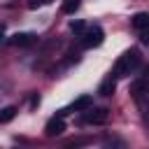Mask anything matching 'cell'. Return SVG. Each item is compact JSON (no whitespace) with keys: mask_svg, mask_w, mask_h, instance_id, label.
Listing matches in <instances>:
<instances>
[{"mask_svg":"<svg viewBox=\"0 0 149 149\" xmlns=\"http://www.w3.org/2000/svg\"><path fill=\"white\" fill-rule=\"evenodd\" d=\"M140 61H142L140 51H137V49H128V51H123V54H121V56L116 58V63H114V70H112V74H114L116 79H123V77H128L130 72H135V70H137Z\"/></svg>","mask_w":149,"mask_h":149,"instance_id":"6da1fadb","label":"cell"},{"mask_svg":"<svg viewBox=\"0 0 149 149\" xmlns=\"http://www.w3.org/2000/svg\"><path fill=\"white\" fill-rule=\"evenodd\" d=\"M65 130V121H63V116L58 114V116H54V119H49L47 121V126H44V133L49 135V137H56V135H61Z\"/></svg>","mask_w":149,"mask_h":149,"instance_id":"5b68a950","label":"cell"},{"mask_svg":"<svg viewBox=\"0 0 149 149\" xmlns=\"http://www.w3.org/2000/svg\"><path fill=\"white\" fill-rule=\"evenodd\" d=\"M105 42V33L100 26H88L84 33H81V44L86 49H93V47H100Z\"/></svg>","mask_w":149,"mask_h":149,"instance_id":"7a4b0ae2","label":"cell"},{"mask_svg":"<svg viewBox=\"0 0 149 149\" xmlns=\"http://www.w3.org/2000/svg\"><path fill=\"white\" fill-rule=\"evenodd\" d=\"M88 107H93V95H79V98L70 105L72 112H81V109H88Z\"/></svg>","mask_w":149,"mask_h":149,"instance_id":"ba28073f","label":"cell"},{"mask_svg":"<svg viewBox=\"0 0 149 149\" xmlns=\"http://www.w3.org/2000/svg\"><path fill=\"white\" fill-rule=\"evenodd\" d=\"M35 40H37L35 33H14L9 37V44H14V47H30V44H35Z\"/></svg>","mask_w":149,"mask_h":149,"instance_id":"52a82bcc","label":"cell"},{"mask_svg":"<svg viewBox=\"0 0 149 149\" xmlns=\"http://www.w3.org/2000/svg\"><path fill=\"white\" fill-rule=\"evenodd\" d=\"M79 9V0H65L63 2V12L65 14H72V12H77Z\"/></svg>","mask_w":149,"mask_h":149,"instance_id":"8fae6325","label":"cell"},{"mask_svg":"<svg viewBox=\"0 0 149 149\" xmlns=\"http://www.w3.org/2000/svg\"><path fill=\"white\" fill-rule=\"evenodd\" d=\"M2 42H5V28L0 26V44H2Z\"/></svg>","mask_w":149,"mask_h":149,"instance_id":"9a60e30c","label":"cell"},{"mask_svg":"<svg viewBox=\"0 0 149 149\" xmlns=\"http://www.w3.org/2000/svg\"><path fill=\"white\" fill-rule=\"evenodd\" d=\"M133 28L142 35V42H149V14L147 12H137L133 19H130Z\"/></svg>","mask_w":149,"mask_h":149,"instance_id":"3957f363","label":"cell"},{"mask_svg":"<svg viewBox=\"0 0 149 149\" xmlns=\"http://www.w3.org/2000/svg\"><path fill=\"white\" fill-rule=\"evenodd\" d=\"M130 93H133V95H144V93H149V70H147L144 74H140V77L130 84Z\"/></svg>","mask_w":149,"mask_h":149,"instance_id":"8992f818","label":"cell"},{"mask_svg":"<svg viewBox=\"0 0 149 149\" xmlns=\"http://www.w3.org/2000/svg\"><path fill=\"white\" fill-rule=\"evenodd\" d=\"M37 105H40V98H37V95H33V100H30V107H37Z\"/></svg>","mask_w":149,"mask_h":149,"instance_id":"5bb4252c","label":"cell"},{"mask_svg":"<svg viewBox=\"0 0 149 149\" xmlns=\"http://www.w3.org/2000/svg\"><path fill=\"white\" fill-rule=\"evenodd\" d=\"M70 30H72V33H77V35H81V33L86 30V23H84V21H79V19H77V21H70Z\"/></svg>","mask_w":149,"mask_h":149,"instance_id":"7c38bea8","label":"cell"},{"mask_svg":"<svg viewBox=\"0 0 149 149\" xmlns=\"http://www.w3.org/2000/svg\"><path fill=\"white\" fill-rule=\"evenodd\" d=\"M49 2H54V0H33L30 2V9H37L40 5H49Z\"/></svg>","mask_w":149,"mask_h":149,"instance_id":"4fadbf2b","label":"cell"},{"mask_svg":"<svg viewBox=\"0 0 149 149\" xmlns=\"http://www.w3.org/2000/svg\"><path fill=\"white\" fill-rule=\"evenodd\" d=\"M16 112H19V109H16L14 105H7V107H2V109H0V123H9V121L16 116Z\"/></svg>","mask_w":149,"mask_h":149,"instance_id":"30bf717a","label":"cell"},{"mask_svg":"<svg viewBox=\"0 0 149 149\" xmlns=\"http://www.w3.org/2000/svg\"><path fill=\"white\" fill-rule=\"evenodd\" d=\"M107 116H109V112L105 109V107H88V109H84V121L86 123H105L107 121Z\"/></svg>","mask_w":149,"mask_h":149,"instance_id":"277c9868","label":"cell"},{"mask_svg":"<svg viewBox=\"0 0 149 149\" xmlns=\"http://www.w3.org/2000/svg\"><path fill=\"white\" fill-rule=\"evenodd\" d=\"M114 88H116V77H114V74H109L107 79H102V84H100L98 93H100V95H112V93H114Z\"/></svg>","mask_w":149,"mask_h":149,"instance_id":"9c48e42d","label":"cell"}]
</instances>
